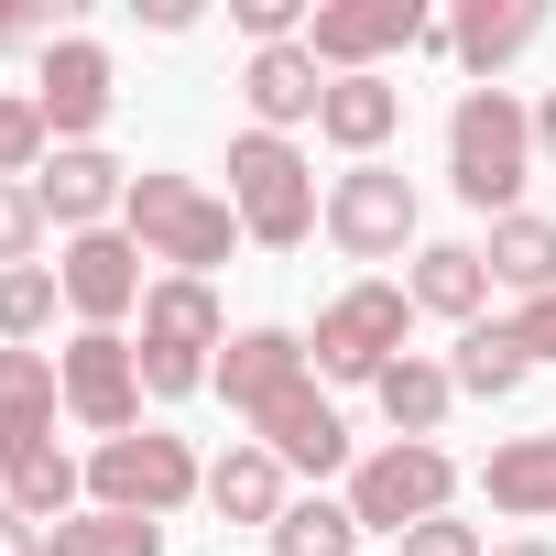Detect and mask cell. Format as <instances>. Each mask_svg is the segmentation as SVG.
Masks as SVG:
<instances>
[{
    "label": "cell",
    "mask_w": 556,
    "mask_h": 556,
    "mask_svg": "<svg viewBox=\"0 0 556 556\" xmlns=\"http://www.w3.org/2000/svg\"><path fill=\"white\" fill-rule=\"evenodd\" d=\"M121 229L142 240V262H175L186 285H207V273L240 251V218H229V197H218V186H197V175H164V164H142V175H131V207H121Z\"/></svg>",
    "instance_id": "cell-1"
},
{
    "label": "cell",
    "mask_w": 556,
    "mask_h": 556,
    "mask_svg": "<svg viewBox=\"0 0 556 556\" xmlns=\"http://www.w3.org/2000/svg\"><path fill=\"white\" fill-rule=\"evenodd\" d=\"M229 218H240V240H262V251H306V240L328 229L317 164H306L285 131H240V142H229Z\"/></svg>",
    "instance_id": "cell-2"
},
{
    "label": "cell",
    "mask_w": 556,
    "mask_h": 556,
    "mask_svg": "<svg viewBox=\"0 0 556 556\" xmlns=\"http://www.w3.org/2000/svg\"><path fill=\"white\" fill-rule=\"evenodd\" d=\"M523 175H534V110L513 88H469L447 110V186L480 218H513L523 207Z\"/></svg>",
    "instance_id": "cell-3"
},
{
    "label": "cell",
    "mask_w": 556,
    "mask_h": 556,
    "mask_svg": "<svg viewBox=\"0 0 556 556\" xmlns=\"http://www.w3.org/2000/svg\"><path fill=\"white\" fill-rule=\"evenodd\" d=\"M142 393L153 404H186V393H207L218 382V361L207 350H229V317H218V295L207 285H186V273H164V285L142 295Z\"/></svg>",
    "instance_id": "cell-4"
},
{
    "label": "cell",
    "mask_w": 556,
    "mask_h": 556,
    "mask_svg": "<svg viewBox=\"0 0 556 556\" xmlns=\"http://www.w3.org/2000/svg\"><path fill=\"white\" fill-rule=\"evenodd\" d=\"M88 502H99V513H142V523H164V513L207 502V469H197V447H186V437L131 426V437L88 447Z\"/></svg>",
    "instance_id": "cell-5"
},
{
    "label": "cell",
    "mask_w": 556,
    "mask_h": 556,
    "mask_svg": "<svg viewBox=\"0 0 556 556\" xmlns=\"http://www.w3.org/2000/svg\"><path fill=\"white\" fill-rule=\"evenodd\" d=\"M404 328H415V295H404V285H382V273H361L350 295H328V306H317L306 361H317V382H382V371L404 361Z\"/></svg>",
    "instance_id": "cell-6"
},
{
    "label": "cell",
    "mask_w": 556,
    "mask_h": 556,
    "mask_svg": "<svg viewBox=\"0 0 556 556\" xmlns=\"http://www.w3.org/2000/svg\"><path fill=\"white\" fill-rule=\"evenodd\" d=\"M458 502V458L447 447H415V437H393V447H371L361 469H350V513H361V534H415V523H437Z\"/></svg>",
    "instance_id": "cell-7"
},
{
    "label": "cell",
    "mask_w": 556,
    "mask_h": 556,
    "mask_svg": "<svg viewBox=\"0 0 556 556\" xmlns=\"http://www.w3.org/2000/svg\"><path fill=\"white\" fill-rule=\"evenodd\" d=\"M55 371H66V415H77L99 447L142 426V350H131L121 328H77V339L55 350Z\"/></svg>",
    "instance_id": "cell-8"
},
{
    "label": "cell",
    "mask_w": 556,
    "mask_h": 556,
    "mask_svg": "<svg viewBox=\"0 0 556 556\" xmlns=\"http://www.w3.org/2000/svg\"><path fill=\"white\" fill-rule=\"evenodd\" d=\"M426 0H317V23H306V55L328 77H382V55L426 45Z\"/></svg>",
    "instance_id": "cell-9"
},
{
    "label": "cell",
    "mask_w": 556,
    "mask_h": 556,
    "mask_svg": "<svg viewBox=\"0 0 556 556\" xmlns=\"http://www.w3.org/2000/svg\"><path fill=\"white\" fill-rule=\"evenodd\" d=\"M34 110H45L55 153H66V142H99V131H110V110H121L110 45H88V34H55V45H45V66H34Z\"/></svg>",
    "instance_id": "cell-10"
},
{
    "label": "cell",
    "mask_w": 556,
    "mask_h": 556,
    "mask_svg": "<svg viewBox=\"0 0 556 556\" xmlns=\"http://www.w3.org/2000/svg\"><path fill=\"white\" fill-rule=\"evenodd\" d=\"M34 207H45V229H66V240L121 229V207H131V164H121L110 142H66V153H45Z\"/></svg>",
    "instance_id": "cell-11"
},
{
    "label": "cell",
    "mask_w": 556,
    "mask_h": 556,
    "mask_svg": "<svg viewBox=\"0 0 556 556\" xmlns=\"http://www.w3.org/2000/svg\"><path fill=\"white\" fill-rule=\"evenodd\" d=\"M328 240H339L350 262H404V251H415V186H404L393 164H350V175L328 186Z\"/></svg>",
    "instance_id": "cell-12"
},
{
    "label": "cell",
    "mask_w": 556,
    "mask_h": 556,
    "mask_svg": "<svg viewBox=\"0 0 556 556\" xmlns=\"http://www.w3.org/2000/svg\"><path fill=\"white\" fill-rule=\"evenodd\" d=\"M55 285H66V317L77 328H121V317H142V240L131 229H88V240H66L55 251Z\"/></svg>",
    "instance_id": "cell-13"
},
{
    "label": "cell",
    "mask_w": 556,
    "mask_h": 556,
    "mask_svg": "<svg viewBox=\"0 0 556 556\" xmlns=\"http://www.w3.org/2000/svg\"><path fill=\"white\" fill-rule=\"evenodd\" d=\"M251 437H262L273 458H285L295 480H350V469H361V458H350V415H339L317 382H295L273 415H251Z\"/></svg>",
    "instance_id": "cell-14"
},
{
    "label": "cell",
    "mask_w": 556,
    "mask_h": 556,
    "mask_svg": "<svg viewBox=\"0 0 556 556\" xmlns=\"http://www.w3.org/2000/svg\"><path fill=\"white\" fill-rule=\"evenodd\" d=\"M55 415H66V371L45 350H0V480L55 447Z\"/></svg>",
    "instance_id": "cell-15"
},
{
    "label": "cell",
    "mask_w": 556,
    "mask_h": 556,
    "mask_svg": "<svg viewBox=\"0 0 556 556\" xmlns=\"http://www.w3.org/2000/svg\"><path fill=\"white\" fill-rule=\"evenodd\" d=\"M295 382H317V361H306V339L295 328H240L229 350H218V404L251 426V415H273Z\"/></svg>",
    "instance_id": "cell-16"
},
{
    "label": "cell",
    "mask_w": 556,
    "mask_h": 556,
    "mask_svg": "<svg viewBox=\"0 0 556 556\" xmlns=\"http://www.w3.org/2000/svg\"><path fill=\"white\" fill-rule=\"evenodd\" d=\"M534 34H545V0H458V23H437L426 45H437V55H458V66L491 88V77H502Z\"/></svg>",
    "instance_id": "cell-17"
},
{
    "label": "cell",
    "mask_w": 556,
    "mask_h": 556,
    "mask_svg": "<svg viewBox=\"0 0 556 556\" xmlns=\"http://www.w3.org/2000/svg\"><path fill=\"white\" fill-rule=\"evenodd\" d=\"M240 99H251V131H285V142H295V121L328 110V66H317L306 45H273V55L240 66Z\"/></svg>",
    "instance_id": "cell-18"
},
{
    "label": "cell",
    "mask_w": 556,
    "mask_h": 556,
    "mask_svg": "<svg viewBox=\"0 0 556 556\" xmlns=\"http://www.w3.org/2000/svg\"><path fill=\"white\" fill-rule=\"evenodd\" d=\"M404 295H415V317L480 328V306H491V262H480V240H415V273H404Z\"/></svg>",
    "instance_id": "cell-19"
},
{
    "label": "cell",
    "mask_w": 556,
    "mask_h": 556,
    "mask_svg": "<svg viewBox=\"0 0 556 556\" xmlns=\"http://www.w3.org/2000/svg\"><path fill=\"white\" fill-rule=\"evenodd\" d=\"M285 480H295L285 458H273L262 437H240L229 458H207V513H218V523H262V534H273V523H285V502H295Z\"/></svg>",
    "instance_id": "cell-20"
},
{
    "label": "cell",
    "mask_w": 556,
    "mask_h": 556,
    "mask_svg": "<svg viewBox=\"0 0 556 556\" xmlns=\"http://www.w3.org/2000/svg\"><path fill=\"white\" fill-rule=\"evenodd\" d=\"M404 131V88L393 77H328V110H317V142H339L350 164H382V142Z\"/></svg>",
    "instance_id": "cell-21"
},
{
    "label": "cell",
    "mask_w": 556,
    "mask_h": 556,
    "mask_svg": "<svg viewBox=\"0 0 556 556\" xmlns=\"http://www.w3.org/2000/svg\"><path fill=\"white\" fill-rule=\"evenodd\" d=\"M480 491H491V513H513V523H556V437H513V447H491Z\"/></svg>",
    "instance_id": "cell-22"
},
{
    "label": "cell",
    "mask_w": 556,
    "mask_h": 556,
    "mask_svg": "<svg viewBox=\"0 0 556 556\" xmlns=\"http://www.w3.org/2000/svg\"><path fill=\"white\" fill-rule=\"evenodd\" d=\"M480 262H491V285H513L523 306H534V295H556V218H534V207H513V218H491V240H480Z\"/></svg>",
    "instance_id": "cell-23"
},
{
    "label": "cell",
    "mask_w": 556,
    "mask_h": 556,
    "mask_svg": "<svg viewBox=\"0 0 556 556\" xmlns=\"http://www.w3.org/2000/svg\"><path fill=\"white\" fill-rule=\"evenodd\" d=\"M371 393H382V426H393V437H415V447H437V426H447V404H458L447 361H415V350H404Z\"/></svg>",
    "instance_id": "cell-24"
},
{
    "label": "cell",
    "mask_w": 556,
    "mask_h": 556,
    "mask_svg": "<svg viewBox=\"0 0 556 556\" xmlns=\"http://www.w3.org/2000/svg\"><path fill=\"white\" fill-rule=\"evenodd\" d=\"M523 339L502 328V317H480V328H458V350H447V382L458 393H480V404H502V393H523Z\"/></svg>",
    "instance_id": "cell-25"
},
{
    "label": "cell",
    "mask_w": 556,
    "mask_h": 556,
    "mask_svg": "<svg viewBox=\"0 0 556 556\" xmlns=\"http://www.w3.org/2000/svg\"><path fill=\"white\" fill-rule=\"evenodd\" d=\"M273 556H361V513H350V491H295L285 523H273Z\"/></svg>",
    "instance_id": "cell-26"
},
{
    "label": "cell",
    "mask_w": 556,
    "mask_h": 556,
    "mask_svg": "<svg viewBox=\"0 0 556 556\" xmlns=\"http://www.w3.org/2000/svg\"><path fill=\"white\" fill-rule=\"evenodd\" d=\"M45 556H164V523H142V513H66L55 534H45Z\"/></svg>",
    "instance_id": "cell-27"
},
{
    "label": "cell",
    "mask_w": 556,
    "mask_h": 556,
    "mask_svg": "<svg viewBox=\"0 0 556 556\" xmlns=\"http://www.w3.org/2000/svg\"><path fill=\"white\" fill-rule=\"evenodd\" d=\"M55 306H66L55 262H23V273H0V339H12V350H34V339L55 328Z\"/></svg>",
    "instance_id": "cell-28"
},
{
    "label": "cell",
    "mask_w": 556,
    "mask_h": 556,
    "mask_svg": "<svg viewBox=\"0 0 556 556\" xmlns=\"http://www.w3.org/2000/svg\"><path fill=\"white\" fill-rule=\"evenodd\" d=\"M45 110H34V88H0V186H34L45 175Z\"/></svg>",
    "instance_id": "cell-29"
},
{
    "label": "cell",
    "mask_w": 556,
    "mask_h": 556,
    "mask_svg": "<svg viewBox=\"0 0 556 556\" xmlns=\"http://www.w3.org/2000/svg\"><path fill=\"white\" fill-rule=\"evenodd\" d=\"M45 251V207H34V186H0V273H23Z\"/></svg>",
    "instance_id": "cell-30"
},
{
    "label": "cell",
    "mask_w": 556,
    "mask_h": 556,
    "mask_svg": "<svg viewBox=\"0 0 556 556\" xmlns=\"http://www.w3.org/2000/svg\"><path fill=\"white\" fill-rule=\"evenodd\" d=\"M55 45V0H0V55H45Z\"/></svg>",
    "instance_id": "cell-31"
},
{
    "label": "cell",
    "mask_w": 556,
    "mask_h": 556,
    "mask_svg": "<svg viewBox=\"0 0 556 556\" xmlns=\"http://www.w3.org/2000/svg\"><path fill=\"white\" fill-rule=\"evenodd\" d=\"M393 556H491V545H480V523H458V513H437V523H415V534H404Z\"/></svg>",
    "instance_id": "cell-32"
},
{
    "label": "cell",
    "mask_w": 556,
    "mask_h": 556,
    "mask_svg": "<svg viewBox=\"0 0 556 556\" xmlns=\"http://www.w3.org/2000/svg\"><path fill=\"white\" fill-rule=\"evenodd\" d=\"M502 328L523 339V361H556V295H534V306H513Z\"/></svg>",
    "instance_id": "cell-33"
},
{
    "label": "cell",
    "mask_w": 556,
    "mask_h": 556,
    "mask_svg": "<svg viewBox=\"0 0 556 556\" xmlns=\"http://www.w3.org/2000/svg\"><path fill=\"white\" fill-rule=\"evenodd\" d=\"M0 556H45V523H23L12 502H0Z\"/></svg>",
    "instance_id": "cell-34"
},
{
    "label": "cell",
    "mask_w": 556,
    "mask_h": 556,
    "mask_svg": "<svg viewBox=\"0 0 556 556\" xmlns=\"http://www.w3.org/2000/svg\"><path fill=\"white\" fill-rule=\"evenodd\" d=\"M534 164H556V88H545V110H534Z\"/></svg>",
    "instance_id": "cell-35"
},
{
    "label": "cell",
    "mask_w": 556,
    "mask_h": 556,
    "mask_svg": "<svg viewBox=\"0 0 556 556\" xmlns=\"http://www.w3.org/2000/svg\"><path fill=\"white\" fill-rule=\"evenodd\" d=\"M491 556H556V545H545V534H513V545H491Z\"/></svg>",
    "instance_id": "cell-36"
}]
</instances>
